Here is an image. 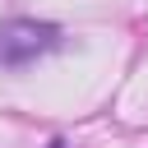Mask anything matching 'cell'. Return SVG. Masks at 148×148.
I'll return each mask as SVG.
<instances>
[{"instance_id":"1","label":"cell","mask_w":148,"mask_h":148,"mask_svg":"<svg viewBox=\"0 0 148 148\" xmlns=\"http://www.w3.org/2000/svg\"><path fill=\"white\" fill-rule=\"evenodd\" d=\"M56 46H60L56 23H42V18H5L0 23V65H9V69H23Z\"/></svg>"},{"instance_id":"2","label":"cell","mask_w":148,"mask_h":148,"mask_svg":"<svg viewBox=\"0 0 148 148\" xmlns=\"http://www.w3.org/2000/svg\"><path fill=\"white\" fill-rule=\"evenodd\" d=\"M51 148H65V143H60V139H56V143H51Z\"/></svg>"}]
</instances>
